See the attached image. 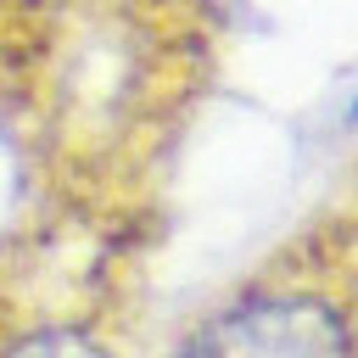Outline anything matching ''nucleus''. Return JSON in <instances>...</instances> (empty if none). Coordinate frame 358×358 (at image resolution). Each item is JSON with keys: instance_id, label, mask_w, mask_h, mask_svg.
<instances>
[{"instance_id": "f257e3e1", "label": "nucleus", "mask_w": 358, "mask_h": 358, "mask_svg": "<svg viewBox=\"0 0 358 358\" xmlns=\"http://www.w3.org/2000/svg\"><path fill=\"white\" fill-rule=\"evenodd\" d=\"M229 34V0H0V151L17 196L173 218Z\"/></svg>"}, {"instance_id": "f03ea898", "label": "nucleus", "mask_w": 358, "mask_h": 358, "mask_svg": "<svg viewBox=\"0 0 358 358\" xmlns=\"http://www.w3.org/2000/svg\"><path fill=\"white\" fill-rule=\"evenodd\" d=\"M168 229L17 196L0 218V358H151Z\"/></svg>"}, {"instance_id": "7ed1b4c3", "label": "nucleus", "mask_w": 358, "mask_h": 358, "mask_svg": "<svg viewBox=\"0 0 358 358\" xmlns=\"http://www.w3.org/2000/svg\"><path fill=\"white\" fill-rule=\"evenodd\" d=\"M157 358H358V151L168 330Z\"/></svg>"}]
</instances>
